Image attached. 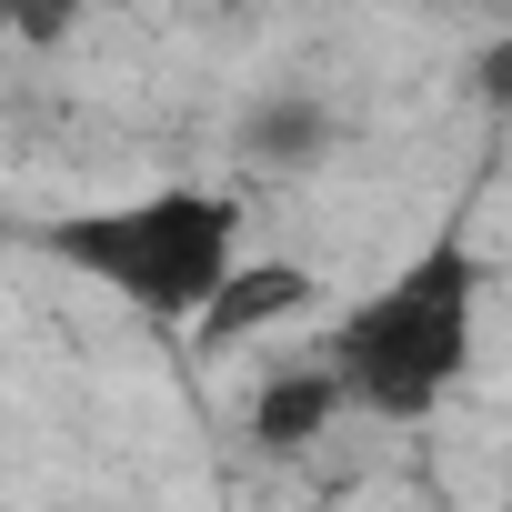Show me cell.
<instances>
[{
    "label": "cell",
    "mask_w": 512,
    "mask_h": 512,
    "mask_svg": "<svg viewBox=\"0 0 512 512\" xmlns=\"http://www.w3.org/2000/svg\"><path fill=\"white\" fill-rule=\"evenodd\" d=\"M482 302H492V262L472 251L462 221H442L402 272H382L352 312H332L322 362L352 382V412H372V422H422V412H442V402L462 392Z\"/></svg>",
    "instance_id": "obj_1"
},
{
    "label": "cell",
    "mask_w": 512,
    "mask_h": 512,
    "mask_svg": "<svg viewBox=\"0 0 512 512\" xmlns=\"http://www.w3.org/2000/svg\"><path fill=\"white\" fill-rule=\"evenodd\" d=\"M0 21L21 41H61V31H81V0H0Z\"/></svg>",
    "instance_id": "obj_6"
},
{
    "label": "cell",
    "mask_w": 512,
    "mask_h": 512,
    "mask_svg": "<svg viewBox=\"0 0 512 512\" xmlns=\"http://www.w3.org/2000/svg\"><path fill=\"white\" fill-rule=\"evenodd\" d=\"M41 251L61 272L101 282L141 322H201L211 292L241 262V201L211 181H161L131 201H91L71 221H41Z\"/></svg>",
    "instance_id": "obj_2"
},
{
    "label": "cell",
    "mask_w": 512,
    "mask_h": 512,
    "mask_svg": "<svg viewBox=\"0 0 512 512\" xmlns=\"http://www.w3.org/2000/svg\"><path fill=\"white\" fill-rule=\"evenodd\" d=\"M251 151H262V161H322V151H332V111H322V101L251 111Z\"/></svg>",
    "instance_id": "obj_5"
},
{
    "label": "cell",
    "mask_w": 512,
    "mask_h": 512,
    "mask_svg": "<svg viewBox=\"0 0 512 512\" xmlns=\"http://www.w3.org/2000/svg\"><path fill=\"white\" fill-rule=\"evenodd\" d=\"M472 101H482V111H502V121H512V31H502V41H482V51H472Z\"/></svg>",
    "instance_id": "obj_7"
},
{
    "label": "cell",
    "mask_w": 512,
    "mask_h": 512,
    "mask_svg": "<svg viewBox=\"0 0 512 512\" xmlns=\"http://www.w3.org/2000/svg\"><path fill=\"white\" fill-rule=\"evenodd\" d=\"M332 422H352V382L312 352V362H282L262 392H251V442L262 452H312Z\"/></svg>",
    "instance_id": "obj_3"
},
{
    "label": "cell",
    "mask_w": 512,
    "mask_h": 512,
    "mask_svg": "<svg viewBox=\"0 0 512 512\" xmlns=\"http://www.w3.org/2000/svg\"><path fill=\"white\" fill-rule=\"evenodd\" d=\"M322 302V282L302 272V262H231V282L211 292V312L191 322L211 352H231V342H251V332H272V322H302Z\"/></svg>",
    "instance_id": "obj_4"
}]
</instances>
